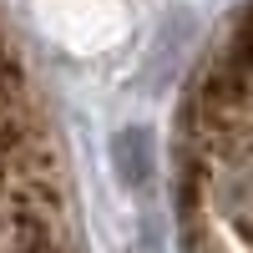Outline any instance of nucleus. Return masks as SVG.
<instances>
[{"label":"nucleus","mask_w":253,"mask_h":253,"mask_svg":"<svg viewBox=\"0 0 253 253\" xmlns=\"http://www.w3.org/2000/svg\"><path fill=\"white\" fill-rule=\"evenodd\" d=\"M31 10H36V26L46 31L56 46L81 51V56L107 51L126 31L122 0H31Z\"/></svg>","instance_id":"obj_1"}]
</instances>
